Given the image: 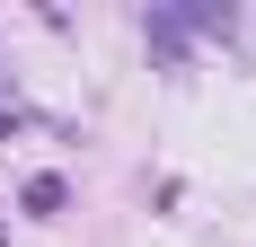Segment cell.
I'll return each mask as SVG.
<instances>
[{"instance_id":"1","label":"cell","mask_w":256,"mask_h":247,"mask_svg":"<svg viewBox=\"0 0 256 247\" xmlns=\"http://www.w3.org/2000/svg\"><path fill=\"white\" fill-rule=\"evenodd\" d=\"M26 212H62V203H71V186H62V176H26Z\"/></svg>"}]
</instances>
